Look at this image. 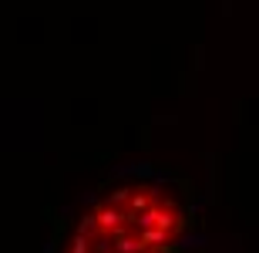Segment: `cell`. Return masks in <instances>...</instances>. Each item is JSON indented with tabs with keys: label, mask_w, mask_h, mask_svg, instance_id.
<instances>
[{
	"label": "cell",
	"mask_w": 259,
	"mask_h": 253,
	"mask_svg": "<svg viewBox=\"0 0 259 253\" xmlns=\"http://www.w3.org/2000/svg\"><path fill=\"white\" fill-rule=\"evenodd\" d=\"M185 230L189 213L172 189L132 179L81 213L64 253H182Z\"/></svg>",
	"instance_id": "obj_1"
}]
</instances>
